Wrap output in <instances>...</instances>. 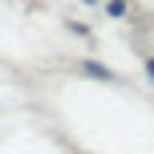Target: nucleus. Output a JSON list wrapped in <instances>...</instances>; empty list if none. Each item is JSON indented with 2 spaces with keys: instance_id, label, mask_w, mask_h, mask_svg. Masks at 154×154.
<instances>
[{
  "instance_id": "nucleus-1",
  "label": "nucleus",
  "mask_w": 154,
  "mask_h": 154,
  "mask_svg": "<svg viewBox=\"0 0 154 154\" xmlns=\"http://www.w3.org/2000/svg\"><path fill=\"white\" fill-rule=\"evenodd\" d=\"M85 73H89V77H97V81H114V73H109L106 65H97V61H85Z\"/></svg>"
},
{
  "instance_id": "nucleus-2",
  "label": "nucleus",
  "mask_w": 154,
  "mask_h": 154,
  "mask_svg": "<svg viewBox=\"0 0 154 154\" xmlns=\"http://www.w3.org/2000/svg\"><path fill=\"white\" fill-rule=\"evenodd\" d=\"M146 73H150V77H154V57H150V61H146Z\"/></svg>"
}]
</instances>
